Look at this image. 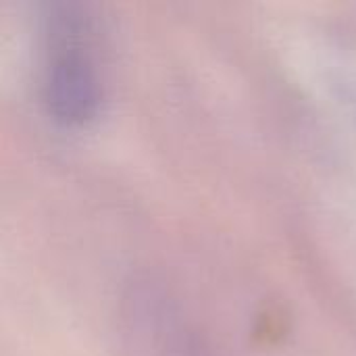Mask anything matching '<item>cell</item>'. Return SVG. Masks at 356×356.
<instances>
[{
  "mask_svg": "<svg viewBox=\"0 0 356 356\" xmlns=\"http://www.w3.org/2000/svg\"><path fill=\"white\" fill-rule=\"evenodd\" d=\"M44 100L48 108L67 121L86 119L96 104V79L92 67L81 54V46L71 33L67 21L54 38L44 65Z\"/></svg>",
  "mask_w": 356,
  "mask_h": 356,
  "instance_id": "cell-1",
  "label": "cell"
}]
</instances>
